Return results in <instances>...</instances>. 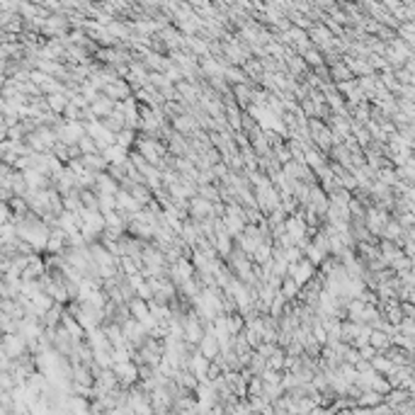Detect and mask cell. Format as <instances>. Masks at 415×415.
<instances>
[{"label":"cell","mask_w":415,"mask_h":415,"mask_svg":"<svg viewBox=\"0 0 415 415\" xmlns=\"http://www.w3.org/2000/svg\"><path fill=\"white\" fill-rule=\"evenodd\" d=\"M129 311H132V316L136 321H141V323H148V321H151V306H148V301H143L139 296H134L132 301H129Z\"/></svg>","instance_id":"obj_1"},{"label":"cell","mask_w":415,"mask_h":415,"mask_svg":"<svg viewBox=\"0 0 415 415\" xmlns=\"http://www.w3.org/2000/svg\"><path fill=\"white\" fill-rule=\"evenodd\" d=\"M46 105H49L51 114H59V117H63V112H66V107H68V105H71V100H68L63 92H56V95H46Z\"/></svg>","instance_id":"obj_2"},{"label":"cell","mask_w":415,"mask_h":415,"mask_svg":"<svg viewBox=\"0 0 415 415\" xmlns=\"http://www.w3.org/2000/svg\"><path fill=\"white\" fill-rule=\"evenodd\" d=\"M253 92H255L253 85H236V88H233V97L241 102L243 107H245V105H248V107H253Z\"/></svg>","instance_id":"obj_3"},{"label":"cell","mask_w":415,"mask_h":415,"mask_svg":"<svg viewBox=\"0 0 415 415\" xmlns=\"http://www.w3.org/2000/svg\"><path fill=\"white\" fill-rule=\"evenodd\" d=\"M287 299V301H292V299H296L299 294H301V287L294 282L292 277H284V282H282V292H279Z\"/></svg>","instance_id":"obj_4"},{"label":"cell","mask_w":415,"mask_h":415,"mask_svg":"<svg viewBox=\"0 0 415 415\" xmlns=\"http://www.w3.org/2000/svg\"><path fill=\"white\" fill-rule=\"evenodd\" d=\"M78 148H81L83 155H92V153H100V151H97V143H95V139H92V136H88V134H85V136L81 139Z\"/></svg>","instance_id":"obj_5"},{"label":"cell","mask_w":415,"mask_h":415,"mask_svg":"<svg viewBox=\"0 0 415 415\" xmlns=\"http://www.w3.org/2000/svg\"><path fill=\"white\" fill-rule=\"evenodd\" d=\"M304 61L308 63V68H321L323 66V56H321V51L311 49L308 54H304Z\"/></svg>","instance_id":"obj_6"},{"label":"cell","mask_w":415,"mask_h":415,"mask_svg":"<svg viewBox=\"0 0 415 415\" xmlns=\"http://www.w3.org/2000/svg\"><path fill=\"white\" fill-rule=\"evenodd\" d=\"M330 75H333L335 81H340V83H343V81H347V78H352V75H350V71H347L345 66H340V63L330 68Z\"/></svg>","instance_id":"obj_7"},{"label":"cell","mask_w":415,"mask_h":415,"mask_svg":"<svg viewBox=\"0 0 415 415\" xmlns=\"http://www.w3.org/2000/svg\"><path fill=\"white\" fill-rule=\"evenodd\" d=\"M257 394H260V381L255 379L253 384H250V396H257Z\"/></svg>","instance_id":"obj_8"}]
</instances>
